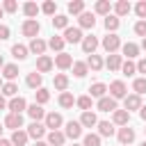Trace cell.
<instances>
[{
	"mask_svg": "<svg viewBox=\"0 0 146 146\" xmlns=\"http://www.w3.org/2000/svg\"><path fill=\"white\" fill-rule=\"evenodd\" d=\"M39 30H41V25H39L36 18H27V21L23 23V27H21V32H23L25 36H30V39H36Z\"/></svg>",
	"mask_w": 146,
	"mask_h": 146,
	"instance_id": "1",
	"label": "cell"
},
{
	"mask_svg": "<svg viewBox=\"0 0 146 146\" xmlns=\"http://www.w3.org/2000/svg\"><path fill=\"white\" fill-rule=\"evenodd\" d=\"M128 96V89H125V82L123 80H114L112 84H110V98H125Z\"/></svg>",
	"mask_w": 146,
	"mask_h": 146,
	"instance_id": "2",
	"label": "cell"
},
{
	"mask_svg": "<svg viewBox=\"0 0 146 146\" xmlns=\"http://www.w3.org/2000/svg\"><path fill=\"white\" fill-rule=\"evenodd\" d=\"M7 110H9V114H21L23 110H27V103H25L23 96H14V98L7 103Z\"/></svg>",
	"mask_w": 146,
	"mask_h": 146,
	"instance_id": "3",
	"label": "cell"
},
{
	"mask_svg": "<svg viewBox=\"0 0 146 146\" xmlns=\"http://www.w3.org/2000/svg\"><path fill=\"white\" fill-rule=\"evenodd\" d=\"M103 48H105L110 55H114V52L121 48V39H119L116 34H107V36L103 39Z\"/></svg>",
	"mask_w": 146,
	"mask_h": 146,
	"instance_id": "4",
	"label": "cell"
},
{
	"mask_svg": "<svg viewBox=\"0 0 146 146\" xmlns=\"http://www.w3.org/2000/svg\"><path fill=\"white\" fill-rule=\"evenodd\" d=\"M25 132H27V137H34V139L39 141V139L46 135V125H43L41 121H32V123L27 125V130H25Z\"/></svg>",
	"mask_w": 146,
	"mask_h": 146,
	"instance_id": "5",
	"label": "cell"
},
{
	"mask_svg": "<svg viewBox=\"0 0 146 146\" xmlns=\"http://www.w3.org/2000/svg\"><path fill=\"white\" fill-rule=\"evenodd\" d=\"M116 137H119V141H121L123 146H130V144L135 141V130H132V128H128V125H123V128H119Z\"/></svg>",
	"mask_w": 146,
	"mask_h": 146,
	"instance_id": "6",
	"label": "cell"
},
{
	"mask_svg": "<svg viewBox=\"0 0 146 146\" xmlns=\"http://www.w3.org/2000/svg\"><path fill=\"white\" fill-rule=\"evenodd\" d=\"M57 68H62V71H66L68 66H73V57L68 55V52H57L55 55V62H52Z\"/></svg>",
	"mask_w": 146,
	"mask_h": 146,
	"instance_id": "7",
	"label": "cell"
},
{
	"mask_svg": "<svg viewBox=\"0 0 146 146\" xmlns=\"http://www.w3.org/2000/svg\"><path fill=\"white\" fill-rule=\"evenodd\" d=\"M62 39L66 43H78V41H82V32H80V27H66Z\"/></svg>",
	"mask_w": 146,
	"mask_h": 146,
	"instance_id": "8",
	"label": "cell"
},
{
	"mask_svg": "<svg viewBox=\"0 0 146 146\" xmlns=\"http://www.w3.org/2000/svg\"><path fill=\"white\" fill-rule=\"evenodd\" d=\"M82 135V125H80V121H68L66 123V132H64V137H68V139H78Z\"/></svg>",
	"mask_w": 146,
	"mask_h": 146,
	"instance_id": "9",
	"label": "cell"
},
{
	"mask_svg": "<svg viewBox=\"0 0 146 146\" xmlns=\"http://www.w3.org/2000/svg\"><path fill=\"white\" fill-rule=\"evenodd\" d=\"M96 48H98V39H96L94 34L82 36V50H84L87 55H94V52H96Z\"/></svg>",
	"mask_w": 146,
	"mask_h": 146,
	"instance_id": "10",
	"label": "cell"
},
{
	"mask_svg": "<svg viewBox=\"0 0 146 146\" xmlns=\"http://www.w3.org/2000/svg\"><path fill=\"white\" fill-rule=\"evenodd\" d=\"M46 48H48V43H46L43 39H39V36H36V39H32V41H30V48H27V50L41 57V55L46 52Z\"/></svg>",
	"mask_w": 146,
	"mask_h": 146,
	"instance_id": "11",
	"label": "cell"
},
{
	"mask_svg": "<svg viewBox=\"0 0 146 146\" xmlns=\"http://www.w3.org/2000/svg\"><path fill=\"white\" fill-rule=\"evenodd\" d=\"M78 23H80V27L91 30V27L96 25V16H94L91 11H82V14H80V18H78Z\"/></svg>",
	"mask_w": 146,
	"mask_h": 146,
	"instance_id": "12",
	"label": "cell"
},
{
	"mask_svg": "<svg viewBox=\"0 0 146 146\" xmlns=\"http://www.w3.org/2000/svg\"><path fill=\"white\" fill-rule=\"evenodd\" d=\"M52 66H55V64H52V59H50L48 55H41V57L36 59V73H48Z\"/></svg>",
	"mask_w": 146,
	"mask_h": 146,
	"instance_id": "13",
	"label": "cell"
},
{
	"mask_svg": "<svg viewBox=\"0 0 146 146\" xmlns=\"http://www.w3.org/2000/svg\"><path fill=\"white\" fill-rule=\"evenodd\" d=\"M98 110L100 112H114L116 110V100L110 98V96H103V98H98Z\"/></svg>",
	"mask_w": 146,
	"mask_h": 146,
	"instance_id": "14",
	"label": "cell"
},
{
	"mask_svg": "<svg viewBox=\"0 0 146 146\" xmlns=\"http://www.w3.org/2000/svg\"><path fill=\"white\" fill-rule=\"evenodd\" d=\"M5 125L11 128V130H21V128H23V116H21V114H7Z\"/></svg>",
	"mask_w": 146,
	"mask_h": 146,
	"instance_id": "15",
	"label": "cell"
},
{
	"mask_svg": "<svg viewBox=\"0 0 146 146\" xmlns=\"http://www.w3.org/2000/svg\"><path fill=\"white\" fill-rule=\"evenodd\" d=\"M46 128H50V130H57L59 125H62V114H57V112H50V114H46V123H43Z\"/></svg>",
	"mask_w": 146,
	"mask_h": 146,
	"instance_id": "16",
	"label": "cell"
},
{
	"mask_svg": "<svg viewBox=\"0 0 146 146\" xmlns=\"http://www.w3.org/2000/svg\"><path fill=\"white\" fill-rule=\"evenodd\" d=\"M25 112L30 114V119H32V121H41V119H46V112H43V107H41V105H36V103H34V105H30Z\"/></svg>",
	"mask_w": 146,
	"mask_h": 146,
	"instance_id": "17",
	"label": "cell"
},
{
	"mask_svg": "<svg viewBox=\"0 0 146 146\" xmlns=\"http://www.w3.org/2000/svg\"><path fill=\"white\" fill-rule=\"evenodd\" d=\"M27 139H30V137H27V132H25V130H14V135H11V139H9V141H11V146H25V144H27Z\"/></svg>",
	"mask_w": 146,
	"mask_h": 146,
	"instance_id": "18",
	"label": "cell"
},
{
	"mask_svg": "<svg viewBox=\"0 0 146 146\" xmlns=\"http://www.w3.org/2000/svg\"><path fill=\"white\" fill-rule=\"evenodd\" d=\"M112 121H114L116 125H128V121H130V112H125V110H114Z\"/></svg>",
	"mask_w": 146,
	"mask_h": 146,
	"instance_id": "19",
	"label": "cell"
},
{
	"mask_svg": "<svg viewBox=\"0 0 146 146\" xmlns=\"http://www.w3.org/2000/svg\"><path fill=\"white\" fill-rule=\"evenodd\" d=\"M80 125H84V128H94V125H98L96 114H94V112H82V116H80Z\"/></svg>",
	"mask_w": 146,
	"mask_h": 146,
	"instance_id": "20",
	"label": "cell"
},
{
	"mask_svg": "<svg viewBox=\"0 0 146 146\" xmlns=\"http://www.w3.org/2000/svg\"><path fill=\"white\" fill-rule=\"evenodd\" d=\"M112 135H114V123L98 121V137H112Z\"/></svg>",
	"mask_w": 146,
	"mask_h": 146,
	"instance_id": "21",
	"label": "cell"
},
{
	"mask_svg": "<svg viewBox=\"0 0 146 146\" xmlns=\"http://www.w3.org/2000/svg\"><path fill=\"white\" fill-rule=\"evenodd\" d=\"M64 141H66L64 132H59V130H50V132H48V144H50V146H62Z\"/></svg>",
	"mask_w": 146,
	"mask_h": 146,
	"instance_id": "22",
	"label": "cell"
},
{
	"mask_svg": "<svg viewBox=\"0 0 146 146\" xmlns=\"http://www.w3.org/2000/svg\"><path fill=\"white\" fill-rule=\"evenodd\" d=\"M16 75H18V66H16V64H5V66H2V78H5V80L14 82Z\"/></svg>",
	"mask_w": 146,
	"mask_h": 146,
	"instance_id": "23",
	"label": "cell"
},
{
	"mask_svg": "<svg viewBox=\"0 0 146 146\" xmlns=\"http://www.w3.org/2000/svg\"><path fill=\"white\" fill-rule=\"evenodd\" d=\"M139 107H141V98H139L137 94L125 96V112H130V110H139Z\"/></svg>",
	"mask_w": 146,
	"mask_h": 146,
	"instance_id": "24",
	"label": "cell"
},
{
	"mask_svg": "<svg viewBox=\"0 0 146 146\" xmlns=\"http://www.w3.org/2000/svg\"><path fill=\"white\" fill-rule=\"evenodd\" d=\"M130 9H132V7H130V2H128V0H119V2L114 5L116 18H119V16H128V14H130Z\"/></svg>",
	"mask_w": 146,
	"mask_h": 146,
	"instance_id": "25",
	"label": "cell"
},
{
	"mask_svg": "<svg viewBox=\"0 0 146 146\" xmlns=\"http://www.w3.org/2000/svg\"><path fill=\"white\" fill-rule=\"evenodd\" d=\"M41 73H27V78H25V82H27V87H32V89H41Z\"/></svg>",
	"mask_w": 146,
	"mask_h": 146,
	"instance_id": "26",
	"label": "cell"
},
{
	"mask_svg": "<svg viewBox=\"0 0 146 146\" xmlns=\"http://www.w3.org/2000/svg\"><path fill=\"white\" fill-rule=\"evenodd\" d=\"M94 9H96V14H103V16H110V11H112V5H110V0H98Z\"/></svg>",
	"mask_w": 146,
	"mask_h": 146,
	"instance_id": "27",
	"label": "cell"
},
{
	"mask_svg": "<svg viewBox=\"0 0 146 146\" xmlns=\"http://www.w3.org/2000/svg\"><path fill=\"white\" fill-rule=\"evenodd\" d=\"M123 55H125L128 59L137 57V55H139V46H137V43H132V41H128V43L123 46Z\"/></svg>",
	"mask_w": 146,
	"mask_h": 146,
	"instance_id": "28",
	"label": "cell"
},
{
	"mask_svg": "<svg viewBox=\"0 0 146 146\" xmlns=\"http://www.w3.org/2000/svg\"><path fill=\"white\" fill-rule=\"evenodd\" d=\"M121 64H123V62H121V55H110V57H107V62H105V66H107L110 71H119V68H121Z\"/></svg>",
	"mask_w": 146,
	"mask_h": 146,
	"instance_id": "29",
	"label": "cell"
},
{
	"mask_svg": "<svg viewBox=\"0 0 146 146\" xmlns=\"http://www.w3.org/2000/svg\"><path fill=\"white\" fill-rule=\"evenodd\" d=\"M0 94H2V96H9V98H14V96L18 94V87H16V82H5V84H2V89H0Z\"/></svg>",
	"mask_w": 146,
	"mask_h": 146,
	"instance_id": "30",
	"label": "cell"
},
{
	"mask_svg": "<svg viewBox=\"0 0 146 146\" xmlns=\"http://www.w3.org/2000/svg\"><path fill=\"white\" fill-rule=\"evenodd\" d=\"M89 91H91V98H103V96H105V91H107V87H105L103 82H96V84H91V87H89Z\"/></svg>",
	"mask_w": 146,
	"mask_h": 146,
	"instance_id": "31",
	"label": "cell"
},
{
	"mask_svg": "<svg viewBox=\"0 0 146 146\" xmlns=\"http://www.w3.org/2000/svg\"><path fill=\"white\" fill-rule=\"evenodd\" d=\"M52 27H57V30H66V27H68V16L57 14V16L52 18Z\"/></svg>",
	"mask_w": 146,
	"mask_h": 146,
	"instance_id": "32",
	"label": "cell"
},
{
	"mask_svg": "<svg viewBox=\"0 0 146 146\" xmlns=\"http://www.w3.org/2000/svg\"><path fill=\"white\" fill-rule=\"evenodd\" d=\"M119 18L116 16H105V30L110 32V34H114V30H119Z\"/></svg>",
	"mask_w": 146,
	"mask_h": 146,
	"instance_id": "33",
	"label": "cell"
},
{
	"mask_svg": "<svg viewBox=\"0 0 146 146\" xmlns=\"http://www.w3.org/2000/svg\"><path fill=\"white\" fill-rule=\"evenodd\" d=\"M27 52H30V50H27L23 43H16V46H11V55H14L16 59H25V57H27Z\"/></svg>",
	"mask_w": 146,
	"mask_h": 146,
	"instance_id": "34",
	"label": "cell"
},
{
	"mask_svg": "<svg viewBox=\"0 0 146 146\" xmlns=\"http://www.w3.org/2000/svg\"><path fill=\"white\" fill-rule=\"evenodd\" d=\"M87 68H91V71H100V68H103V59H100L98 55H89V59H87Z\"/></svg>",
	"mask_w": 146,
	"mask_h": 146,
	"instance_id": "35",
	"label": "cell"
},
{
	"mask_svg": "<svg viewBox=\"0 0 146 146\" xmlns=\"http://www.w3.org/2000/svg\"><path fill=\"white\" fill-rule=\"evenodd\" d=\"M87 73H89L87 62H75V64H73V75H75V78H84Z\"/></svg>",
	"mask_w": 146,
	"mask_h": 146,
	"instance_id": "36",
	"label": "cell"
},
{
	"mask_svg": "<svg viewBox=\"0 0 146 146\" xmlns=\"http://www.w3.org/2000/svg\"><path fill=\"white\" fill-rule=\"evenodd\" d=\"M64 39L62 36H52L50 41H48V48H52V50H57V52H64Z\"/></svg>",
	"mask_w": 146,
	"mask_h": 146,
	"instance_id": "37",
	"label": "cell"
},
{
	"mask_svg": "<svg viewBox=\"0 0 146 146\" xmlns=\"http://www.w3.org/2000/svg\"><path fill=\"white\" fill-rule=\"evenodd\" d=\"M52 82H55V89H59V91H64V89L68 87V78H66L64 73H57Z\"/></svg>",
	"mask_w": 146,
	"mask_h": 146,
	"instance_id": "38",
	"label": "cell"
},
{
	"mask_svg": "<svg viewBox=\"0 0 146 146\" xmlns=\"http://www.w3.org/2000/svg\"><path fill=\"white\" fill-rule=\"evenodd\" d=\"M34 98H36V105H43V103H48L50 100V94H48V89H36L34 91Z\"/></svg>",
	"mask_w": 146,
	"mask_h": 146,
	"instance_id": "39",
	"label": "cell"
},
{
	"mask_svg": "<svg viewBox=\"0 0 146 146\" xmlns=\"http://www.w3.org/2000/svg\"><path fill=\"white\" fill-rule=\"evenodd\" d=\"M84 11V2L82 0H73V2H68V14H82Z\"/></svg>",
	"mask_w": 146,
	"mask_h": 146,
	"instance_id": "40",
	"label": "cell"
},
{
	"mask_svg": "<svg viewBox=\"0 0 146 146\" xmlns=\"http://www.w3.org/2000/svg\"><path fill=\"white\" fill-rule=\"evenodd\" d=\"M75 105H78L80 110H84V112H91V96H80V98L75 100Z\"/></svg>",
	"mask_w": 146,
	"mask_h": 146,
	"instance_id": "41",
	"label": "cell"
},
{
	"mask_svg": "<svg viewBox=\"0 0 146 146\" xmlns=\"http://www.w3.org/2000/svg\"><path fill=\"white\" fill-rule=\"evenodd\" d=\"M132 89H135V94H137V96L146 94V78H137V80L132 82Z\"/></svg>",
	"mask_w": 146,
	"mask_h": 146,
	"instance_id": "42",
	"label": "cell"
},
{
	"mask_svg": "<svg viewBox=\"0 0 146 146\" xmlns=\"http://www.w3.org/2000/svg\"><path fill=\"white\" fill-rule=\"evenodd\" d=\"M23 11H25L27 18H34V16L39 14V7H36L34 2H25V5H23Z\"/></svg>",
	"mask_w": 146,
	"mask_h": 146,
	"instance_id": "43",
	"label": "cell"
},
{
	"mask_svg": "<svg viewBox=\"0 0 146 146\" xmlns=\"http://www.w3.org/2000/svg\"><path fill=\"white\" fill-rule=\"evenodd\" d=\"M73 103H75V98H73L68 91H62V96H59V105H62V107H73Z\"/></svg>",
	"mask_w": 146,
	"mask_h": 146,
	"instance_id": "44",
	"label": "cell"
},
{
	"mask_svg": "<svg viewBox=\"0 0 146 146\" xmlns=\"http://www.w3.org/2000/svg\"><path fill=\"white\" fill-rule=\"evenodd\" d=\"M121 71H123V75H128V78H130V75H135V73H137V66L128 59V62H123V64H121Z\"/></svg>",
	"mask_w": 146,
	"mask_h": 146,
	"instance_id": "45",
	"label": "cell"
},
{
	"mask_svg": "<svg viewBox=\"0 0 146 146\" xmlns=\"http://www.w3.org/2000/svg\"><path fill=\"white\" fill-rule=\"evenodd\" d=\"M82 146H100V137L94 135V132H89V135H84V144Z\"/></svg>",
	"mask_w": 146,
	"mask_h": 146,
	"instance_id": "46",
	"label": "cell"
},
{
	"mask_svg": "<svg viewBox=\"0 0 146 146\" xmlns=\"http://www.w3.org/2000/svg\"><path fill=\"white\" fill-rule=\"evenodd\" d=\"M135 14H137L141 21L146 18V0H139V2H137V7H135Z\"/></svg>",
	"mask_w": 146,
	"mask_h": 146,
	"instance_id": "47",
	"label": "cell"
},
{
	"mask_svg": "<svg viewBox=\"0 0 146 146\" xmlns=\"http://www.w3.org/2000/svg\"><path fill=\"white\" fill-rule=\"evenodd\" d=\"M16 9H18L16 0H5V2H2V11H9V14H14Z\"/></svg>",
	"mask_w": 146,
	"mask_h": 146,
	"instance_id": "48",
	"label": "cell"
},
{
	"mask_svg": "<svg viewBox=\"0 0 146 146\" xmlns=\"http://www.w3.org/2000/svg\"><path fill=\"white\" fill-rule=\"evenodd\" d=\"M55 9H57V2H52V0H48V2L41 5V11L43 14H55Z\"/></svg>",
	"mask_w": 146,
	"mask_h": 146,
	"instance_id": "49",
	"label": "cell"
},
{
	"mask_svg": "<svg viewBox=\"0 0 146 146\" xmlns=\"http://www.w3.org/2000/svg\"><path fill=\"white\" fill-rule=\"evenodd\" d=\"M135 34H139V36L146 39V21H137L135 23Z\"/></svg>",
	"mask_w": 146,
	"mask_h": 146,
	"instance_id": "50",
	"label": "cell"
},
{
	"mask_svg": "<svg viewBox=\"0 0 146 146\" xmlns=\"http://www.w3.org/2000/svg\"><path fill=\"white\" fill-rule=\"evenodd\" d=\"M135 66H137V73H144L146 75V59H139Z\"/></svg>",
	"mask_w": 146,
	"mask_h": 146,
	"instance_id": "51",
	"label": "cell"
},
{
	"mask_svg": "<svg viewBox=\"0 0 146 146\" xmlns=\"http://www.w3.org/2000/svg\"><path fill=\"white\" fill-rule=\"evenodd\" d=\"M9 34H11L9 27L7 25H0V39H9Z\"/></svg>",
	"mask_w": 146,
	"mask_h": 146,
	"instance_id": "52",
	"label": "cell"
},
{
	"mask_svg": "<svg viewBox=\"0 0 146 146\" xmlns=\"http://www.w3.org/2000/svg\"><path fill=\"white\" fill-rule=\"evenodd\" d=\"M139 116L146 121V105H141V107H139Z\"/></svg>",
	"mask_w": 146,
	"mask_h": 146,
	"instance_id": "53",
	"label": "cell"
},
{
	"mask_svg": "<svg viewBox=\"0 0 146 146\" xmlns=\"http://www.w3.org/2000/svg\"><path fill=\"white\" fill-rule=\"evenodd\" d=\"M0 110H7V100H5L2 94H0Z\"/></svg>",
	"mask_w": 146,
	"mask_h": 146,
	"instance_id": "54",
	"label": "cell"
},
{
	"mask_svg": "<svg viewBox=\"0 0 146 146\" xmlns=\"http://www.w3.org/2000/svg\"><path fill=\"white\" fill-rule=\"evenodd\" d=\"M0 146H11V141L9 139H0Z\"/></svg>",
	"mask_w": 146,
	"mask_h": 146,
	"instance_id": "55",
	"label": "cell"
},
{
	"mask_svg": "<svg viewBox=\"0 0 146 146\" xmlns=\"http://www.w3.org/2000/svg\"><path fill=\"white\" fill-rule=\"evenodd\" d=\"M34 146H48V144H46V141H36Z\"/></svg>",
	"mask_w": 146,
	"mask_h": 146,
	"instance_id": "56",
	"label": "cell"
},
{
	"mask_svg": "<svg viewBox=\"0 0 146 146\" xmlns=\"http://www.w3.org/2000/svg\"><path fill=\"white\" fill-rule=\"evenodd\" d=\"M2 66H5V59H2V55H0V68H2Z\"/></svg>",
	"mask_w": 146,
	"mask_h": 146,
	"instance_id": "57",
	"label": "cell"
},
{
	"mask_svg": "<svg viewBox=\"0 0 146 146\" xmlns=\"http://www.w3.org/2000/svg\"><path fill=\"white\" fill-rule=\"evenodd\" d=\"M141 48H144V50H146V39H144V41H141Z\"/></svg>",
	"mask_w": 146,
	"mask_h": 146,
	"instance_id": "58",
	"label": "cell"
},
{
	"mask_svg": "<svg viewBox=\"0 0 146 146\" xmlns=\"http://www.w3.org/2000/svg\"><path fill=\"white\" fill-rule=\"evenodd\" d=\"M2 14H5V11H2V7H0V18H2Z\"/></svg>",
	"mask_w": 146,
	"mask_h": 146,
	"instance_id": "59",
	"label": "cell"
},
{
	"mask_svg": "<svg viewBox=\"0 0 146 146\" xmlns=\"http://www.w3.org/2000/svg\"><path fill=\"white\" fill-rule=\"evenodd\" d=\"M0 135H2V125H0Z\"/></svg>",
	"mask_w": 146,
	"mask_h": 146,
	"instance_id": "60",
	"label": "cell"
},
{
	"mask_svg": "<svg viewBox=\"0 0 146 146\" xmlns=\"http://www.w3.org/2000/svg\"><path fill=\"white\" fill-rule=\"evenodd\" d=\"M0 89H2V80H0Z\"/></svg>",
	"mask_w": 146,
	"mask_h": 146,
	"instance_id": "61",
	"label": "cell"
},
{
	"mask_svg": "<svg viewBox=\"0 0 146 146\" xmlns=\"http://www.w3.org/2000/svg\"><path fill=\"white\" fill-rule=\"evenodd\" d=\"M141 146H146V141H141Z\"/></svg>",
	"mask_w": 146,
	"mask_h": 146,
	"instance_id": "62",
	"label": "cell"
},
{
	"mask_svg": "<svg viewBox=\"0 0 146 146\" xmlns=\"http://www.w3.org/2000/svg\"><path fill=\"white\" fill-rule=\"evenodd\" d=\"M73 146H78V144H73Z\"/></svg>",
	"mask_w": 146,
	"mask_h": 146,
	"instance_id": "63",
	"label": "cell"
},
{
	"mask_svg": "<svg viewBox=\"0 0 146 146\" xmlns=\"http://www.w3.org/2000/svg\"><path fill=\"white\" fill-rule=\"evenodd\" d=\"M144 130H146V128H144Z\"/></svg>",
	"mask_w": 146,
	"mask_h": 146,
	"instance_id": "64",
	"label": "cell"
}]
</instances>
